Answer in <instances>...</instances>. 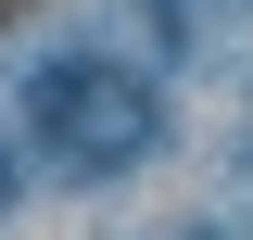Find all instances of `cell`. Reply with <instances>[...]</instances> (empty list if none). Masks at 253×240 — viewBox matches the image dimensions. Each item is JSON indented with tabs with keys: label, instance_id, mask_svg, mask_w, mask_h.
I'll return each instance as SVG.
<instances>
[{
	"label": "cell",
	"instance_id": "1",
	"mask_svg": "<svg viewBox=\"0 0 253 240\" xmlns=\"http://www.w3.org/2000/svg\"><path fill=\"white\" fill-rule=\"evenodd\" d=\"M26 114H38V139H51L63 164H89V177H114V164H139V152H152V89H139L126 63H89V51L38 63Z\"/></svg>",
	"mask_w": 253,
	"mask_h": 240
},
{
	"label": "cell",
	"instance_id": "2",
	"mask_svg": "<svg viewBox=\"0 0 253 240\" xmlns=\"http://www.w3.org/2000/svg\"><path fill=\"white\" fill-rule=\"evenodd\" d=\"M0 215H13V152H0Z\"/></svg>",
	"mask_w": 253,
	"mask_h": 240
}]
</instances>
